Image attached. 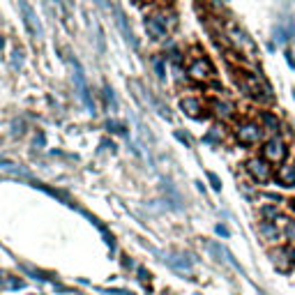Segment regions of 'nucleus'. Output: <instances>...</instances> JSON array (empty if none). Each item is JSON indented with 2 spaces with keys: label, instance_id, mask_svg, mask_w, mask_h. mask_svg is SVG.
Segmentation results:
<instances>
[{
  "label": "nucleus",
  "instance_id": "1",
  "mask_svg": "<svg viewBox=\"0 0 295 295\" xmlns=\"http://www.w3.org/2000/svg\"><path fill=\"white\" fill-rule=\"evenodd\" d=\"M235 81L240 85V90L245 95H249L252 99H256V102H270L272 99V88L261 74L252 72V69H238Z\"/></svg>",
  "mask_w": 295,
  "mask_h": 295
},
{
  "label": "nucleus",
  "instance_id": "2",
  "mask_svg": "<svg viewBox=\"0 0 295 295\" xmlns=\"http://www.w3.org/2000/svg\"><path fill=\"white\" fill-rule=\"evenodd\" d=\"M224 37H226V42L231 44V48H233L235 53H242V58H247V60H256L259 58V51H256L254 39L235 21H226L224 23Z\"/></svg>",
  "mask_w": 295,
  "mask_h": 295
},
{
  "label": "nucleus",
  "instance_id": "3",
  "mask_svg": "<svg viewBox=\"0 0 295 295\" xmlns=\"http://www.w3.org/2000/svg\"><path fill=\"white\" fill-rule=\"evenodd\" d=\"M233 134H235V141H238L240 145L254 148V145H259L261 139H263V127L254 120H240L238 125H235Z\"/></svg>",
  "mask_w": 295,
  "mask_h": 295
},
{
  "label": "nucleus",
  "instance_id": "4",
  "mask_svg": "<svg viewBox=\"0 0 295 295\" xmlns=\"http://www.w3.org/2000/svg\"><path fill=\"white\" fill-rule=\"evenodd\" d=\"M261 157L268 159V162L275 166V164H286V157H289V143L282 139V136H272L263 143L261 148Z\"/></svg>",
  "mask_w": 295,
  "mask_h": 295
},
{
  "label": "nucleus",
  "instance_id": "5",
  "mask_svg": "<svg viewBox=\"0 0 295 295\" xmlns=\"http://www.w3.org/2000/svg\"><path fill=\"white\" fill-rule=\"evenodd\" d=\"M249 178H252L256 185H268L270 180H275V171H272V164L263 157H252L247 164H245Z\"/></svg>",
  "mask_w": 295,
  "mask_h": 295
},
{
  "label": "nucleus",
  "instance_id": "6",
  "mask_svg": "<svg viewBox=\"0 0 295 295\" xmlns=\"http://www.w3.org/2000/svg\"><path fill=\"white\" fill-rule=\"evenodd\" d=\"M175 23L173 14H152V16L145 18V32H148V37H152V39H164V37L169 35L171 25Z\"/></svg>",
  "mask_w": 295,
  "mask_h": 295
},
{
  "label": "nucleus",
  "instance_id": "7",
  "mask_svg": "<svg viewBox=\"0 0 295 295\" xmlns=\"http://www.w3.org/2000/svg\"><path fill=\"white\" fill-rule=\"evenodd\" d=\"M187 78H192L196 83H208L215 78V65L205 55H199L187 65Z\"/></svg>",
  "mask_w": 295,
  "mask_h": 295
},
{
  "label": "nucleus",
  "instance_id": "8",
  "mask_svg": "<svg viewBox=\"0 0 295 295\" xmlns=\"http://www.w3.org/2000/svg\"><path fill=\"white\" fill-rule=\"evenodd\" d=\"M69 67H72V78H74V85H76L78 90V97H81V102L85 104V109L95 113V102H92L90 97V90H88V85H85V78H83V67L76 58H69Z\"/></svg>",
  "mask_w": 295,
  "mask_h": 295
},
{
  "label": "nucleus",
  "instance_id": "9",
  "mask_svg": "<svg viewBox=\"0 0 295 295\" xmlns=\"http://www.w3.org/2000/svg\"><path fill=\"white\" fill-rule=\"evenodd\" d=\"M18 7H21V16H23V23H25V30H28V35L35 37V39H39V37L44 35V28H42V21L37 18L35 9H32L25 0H21L18 2Z\"/></svg>",
  "mask_w": 295,
  "mask_h": 295
},
{
  "label": "nucleus",
  "instance_id": "10",
  "mask_svg": "<svg viewBox=\"0 0 295 295\" xmlns=\"http://www.w3.org/2000/svg\"><path fill=\"white\" fill-rule=\"evenodd\" d=\"M272 263H275V268H277L279 272H291L295 268V247H277V249H272Z\"/></svg>",
  "mask_w": 295,
  "mask_h": 295
},
{
  "label": "nucleus",
  "instance_id": "11",
  "mask_svg": "<svg viewBox=\"0 0 295 295\" xmlns=\"http://www.w3.org/2000/svg\"><path fill=\"white\" fill-rule=\"evenodd\" d=\"M111 12H113V16H115V25H118L120 35L125 37V42L129 44V46H132L134 51H139V42H136V37H134V30H132V25H129V21H127L125 12H122L120 7H113Z\"/></svg>",
  "mask_w": 295,
  "mask_h": 295
},
{
  "label": "nucleus",
  "instance_id": "12",
  "mask_svg": "<svg viewBox=\"0 0 295 295\" xmlns=\"http://www.w3.org/2000/svg\"><path fill=\"white\" fill-rule=\"evenodd\" d=\"M210 109H212V115H215L217 120H222V122L233 120V115H235L233 102H229V99H222V97H215V99H210Z\"/></svg>",
  "mask_w": 295,
  "mask_h": 295
},
{
  "label": "nucleus",
  "instance_id": "13",
  "mask_svg": "<svg viewBox=\"0 0 295 295\" xmlns=\"http://www.w3.org/2000/svg\"><path fill=\"white\" fill-rule=\"evenodd\" d=\"M208 252L212 254V259L217 261V263H229V265H233L235 270H242L240 263L233 259V254L224 247V245H219V242H208Z\"/></svg>",
  "mask_w": 295,
  "mask_h": 295
},
{
  "label": "nucleus",
  "instance_id": "14",
  "mask_svg": "<svg viewBox=\"0 0 295 295\" xmlns=\"http://www.w3.org/2000/svg\"><path fill=\"white\" fill-rule=\"evenodd\" d=\"M275 180H277V185L284 187V189H293L295 187V164L293 162L282 164L279 171L275 173Z\"/></svg>",
  "mask_w": 295,
  "mask_h": 295
},
{
  "label": "nucleus",
  "instance_id": "15",
  "mask_svg": "<svg viewBox=\"0 0 295 295\" xmlns=\"http://www.w3.org/2000/svg\"><path fill=\"white\" fill-rule=\"evenodd\" d=\"M259 125L263 127V132L270 134V139H272V136H279V134H282V120H279V118L272 113V111H261Z\"/></svg>",
  "mask_w": 295,
  "mask_h": 295
},
{
  "label": "nucleus",
  "instance_id": "16",
  "mask_svg": "<svg viewBox=\"0 0 295 295\" xmlns=\"http://www.w3.org/2000/svg\"><path fill=\"white\" fill-rule=\"evenodd\" d=\"M180 111L189 118H201L203 115V102L199 97H182L180 99Z\"/></svg>",
  "mask_w": 295,
  "mask_h": 295
},
{
  "label": "nucleus",
  "instance_id": "17",
  "mask_svg": "<svg viewBox=\"0 0 295 295\" xmlns=\"http://www.w3.org/2000/svg\"><path fill=\"white\" fill-rule=\"evenodd\" d=\"M259 231L263 235V240H268V242H279V238H282V231H279L277 222H265L263 219L259 224Z\"/></svg>",
  "mask_w": 295,
  "mask_h": 295
},
{
  "label": "nucleus",
  "instance_id": "18",
  "mask_svg": "<svg viewBox=\"0 0 295 295\" xmlns=\"http://www.w3.org/2000/svg\"><path fill=\"white\" fill-rule=\"evenodd\" d=\"M261 215H263L265 222H277L279 219V210L275 205H263V208H261Z\"/></svg>",
  "mask_w": 295,
  "mask_h": 295
},
{
  "label": "nucleus",
  "instance_id": "19",
  "mask_svg": "<svg viewBox=\"0 0 295 295\" xmlns=\"http://www.w3.org/2000/svg\"><path fill=\"white\" fill-rule=\"evenodd\" d=\"M106 129L111 134H120V136H127V127L118 120H106Z\"/></svg>",
  "mask_w": 295,
  "mask_h": 295
},
{
  "label": "nucleus",
  "instance_id": "20",
  "mask_svg": "<svg viewBox=\"0 0 295 295\" xmlns=\"http://www.w3.org/2000/svg\"><path fill=\"white\" fill-rule=\"evenodd\" d=\"M152 67H155L157 78L164 81V78H166V65H164V58H155V60H152Z\"/></svg>",
  "mask_w": 295,
  "mask_h": 295
},
{
  "label": "nucleus",
  "instance_id": "21",
  "mask_svg": "<svg viewBox=\"0 0 295 295\" xmlns=\"http://www.w3.org/2000/svg\"><path fill=\"white\" fill-rule=\"evenodd\" d=\"M284 238L286 240H295V222L286 217V226H284Z\"/></svg>",
  "mask_w": 295,
  "mask_h": 295
},
{
  "label": "nucleus",
  "instance_id": "22",
  "mask_svg": "<svg viewBox=\"0 0 295 295\" xmlns=\"http://www.w3.org/2000/svg\"><path fill=\"white\" fill-rule=\"evenodd\" d=\"M25 134V122L23 120H14L12 122V136L18 139V136H23Z\"/></svg>",
  "mask_w": 295,
  "mask_h": 295
},
{
  "label": "nucleus",
  "instance_id": "23",
  "mask_svg": "<svg viewBox=\"0 0 295 295\" xmlns=\"http://www.w3.org/2000/svg\"><path fill=\"white\" fill-rule=\"evenodd\" d=\"M203 141H205V143H215V145H217V143H222V134H219V132H208L203 136Z\"/></svg>",
  "mask_w": 295,
  "mask_h": 295
},
{
  "label": "nucleus",
  "instance_id": "24",
  "mask_svg": "<svg viewBox=\"0 0 295 295\" xmlns=\"http://www.w3.org/2000/svg\"><path fill=\"white\" fill-rule=\"evenodd\" d=\"M205 2H208L215 12H224V9H226V0H205Z\"/></svg>",
  "mask_w": 295,
  "mask_h": 295
},
{
  "label": "nucleus",
  "instance_id": "25",
  "mask_svg": "<svg viewBox=\"0 0 295 295\" xmlns=\"http://www.w3.org/2000/svg\"><path fill=\"white\" fill-rule=\"evenodd\" d=\"M208 180H210V185H212V189H215V192H219V189H222V180H219V178L212 173V171H208Z\"/></svg>",
  "mask_w": 295,
  "mask_h": 295
},
{
  "label": "nucleus",
  "instance_id": "26",
  "mask_svg": "<svg viewBox=\"0 0 295 295\" xmlns=\"http://www.w3.org/2000/svg\"><path fill=\"white\" fill-rule=\"evenodd\" d=\"M5 286H7V289H12V291H18V289H23L25 284H23V282H18V279H12V277H9V279H5Z\"/></svg>",
  "mask_w": 295,
  "mask_h": 295
},
{
  "label": "nucleus",
  "instance_id": "27",
  "mask_svg": "<svg viewBox=\"0 0 295 295\" xmlns=\"http://www.w3.org/2000/svg\"><path fill=\"white\" fill-rule=\"evenodd\" d=\"M173 136H175V139H178V141H182V143H185L187 148L192 145V141H189V136H187L185 132H180V129H175V132H173Z\"/></svg>",
  "mask_w": 295,
  "mask_h": 295
},
{
  "label": "nucleus",
  "instance_id": "28",
  "mask_svg": "<svg viewBox=\"0 0 295 295\" xmlns=\"http://www.w3.org/2000/svg\"><path fill=\"white\" fill-rule=\"evenodd\" d=\"M104 99H106L109 106H115V97H113V90H111V88H104Z\"/></svg>",
  "mask_w": 295,
  "mask_h": 295
},
{
  "label": "nucleus",
  "instance_id": "29",
  "mask_svg": "<svg viewBox=\"0 0 295 295\" xmlns=\"http://www.w3.org/2000/svg\"><path fill=\"white\" fill-rule=\"evenodd\" d=\"M21 62H23V58H21V51H14V53H12V65H14V69H21Z\"/></svg>",
  "mask_w": 295,
  "mask_h": 295
},
{
  "label": "nucleus",
  "instance_id": "30",
  "mask_svg": "<svg viewBox=\"0 0 295 295\" xmlns=\"http://www.w3.org/2000/svg\"><path fill=\"white\" fill-rule=\"evenodd\" d=\"M95 2H97L99 7H102V9H113V5H111L109 0H95Z\"/></svg>",
  "mask_w": 295,
  "mask_h": 295
},
{
  "label": "nucleus",
  "instance_id": "31",
  "mask_svg": "<svg viewBox=\"0 0 295 295\" xmlns=\"http://www.w3.org/2000/svg\"><path fill=\"white\" fill-rule=\"evenodd\" d=\"M215 231H217L219 235H224V238H229V235H231V231L226 229V226H222V224H219V226H217V229H215Z\"/></svg>",
  "mask_w": 295,
  "mask_h": 295
},
{
  "label": "nucleus",
  "instance_id": "32",
  "mask_svg": "<svg viewBox=\"0 0 295 295\" xmlns=\"http://www.w3.org/2000/svg\"><path fill=\"white\" fill-rule=\"evenodd\" d=\"M44 143H46V139H44V134H37V136H35V145H37V148H42Z\"/></svg>",
  "mask_w": 295,
  "mask_h": 295
},
{
  "label": "nucleus",
  "instance_id": "33",
  "mask_svg": "<svg viewBox=\"0 0 295 295\" xmlns=\"http://www.w3.org/2000/svg\"><path fill=\"white\" fill-rule=\"evenodd\" d=\"M139 275H141V279H143V282H148V279H150V275H148V270H143V268H139Z\"/></svg>",
  "mask_w": 295,
  "mask_h": 295
},
{
  "label": "nucleus",
  "instance_id": "34",
  "mask_svg": "<svg viewBox=\"0 0 295 295\" xmlns=\"http://www.w3.org/2000/svg\"><path fill=\"white\" fill-rule=\"evenodd\" d=\"M291 210H293V212H295V201H291Z\"/></svg>",
  "mask_w": 295,
  "mask_h": 295
},
{
  "label": "nucleus",
  "instance_id": "35",
  "mask_svg": "<svg viewBox=\"0 0 295 295\" xmlns=\"http://www.w3.org/2000/svg\"><path fill=\"white\" fill-rule=\"evenodd\" d=\"M51 2H55V5H58V0H51Z\"/></svg>",
  "mask_w": 295,
  "mask_h": 295
}]
</instances>
